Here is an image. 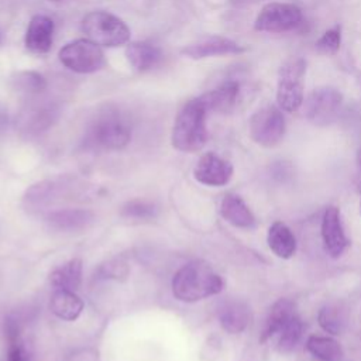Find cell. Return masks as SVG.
Masks as SVG:
<instances>
[{
    "mask_svg": "<svg viewBox=\"0 0 361 361\" xmlns=\"http://www.w3.org/2000/svg\"><path fill=\"white\" fill-rule=\"evenodd\" d=\"M267 241L271 251L282 259L293 257L296 251V238L290 228L282 221H274L269 226Z\"/></svg>",
    "mask_w": 361,
    "mask_h": 361,
    "instance_id": "ffe728a7",
    "label": "cell"
},
{
    "mask_svg": "<svg viewBox=\"0 0 361 361\" xmlns=\"http://www.w3.org/2000/svg\"><path fill=\"white\" fill-rule=\"evenodd\" d=\"M343 104V94L331 86L313 89L303 100V113L314 124L324 126L331 123Z\"/></svg>",
    "mask_w": 361,
    "mask_h": 361,
    "instance_id": "9c48e42d",
    "label": "cell"
},
{
    "mask_svg": "<svg viewBox=\"0 0 361 361\" xmlns=\"http://www.w3.org/2000/svg\"><path fill=\"white\" fill-rule=\"evenodd\" d=\"M82 281V259L72 258L56 267L49 274V282L55 289L76 290Z\"/></svg>",
    "mask_w": 361,
    "mask_h": 361,
    "instance_id": "7402d4cb",
    "label": "cell"
},
{
    "mask_svg": "<svg viewBox=\"0 0 361 361\" xmlns=\"http://www.w3.org/2000/svg\"><path fill=\"white\" fill-rule=\"evenodd\" d=\"M7 361H28V353L21 337L7 341Z\"/></svg>",
    "mask_w": 361,
    "mask_h": 361,
    "instance_id": "4dcf8cb0",
    "label": "cell"
},
{
    "mask_svg": "<svg viewBox=\"0 0 361 361\" xmlns=\"http://www.w3.org/2000/svg\"><path fill=\"white\" fill-rule=\"evenodd\" d=\"M217 316L223 330L230 334H238L244 331L251 320L248 305L238 299L224 300L219 307Z\"/></svg>",
    "mask_w": 361,
    "mask_h": 361,
    "instance_id": "2e32d148",
    "label": "cell"
},
{
    "mask_svg": "<svg viewBox=\"0 0 361 361\" xmlns=\"http://www.w3.org/2000/svg\"><path fill=\"white\" fill-rule=\"evenodd\" d=\"M51 1H61V0H51Z\"/></svg>",
    "mask_w": 361,
    "mask_h": 361,
    "instance_id": "e575fe53",
    "label": "cell"
},
{
    "mask_svg": "<svg viewBox=\"0 0 361 361\" xmlns=\"http://www.w3.org/2000/svg\"><path fill=\"white\" fill-rule=\"evenodd\" d=\"M317 320L326 333L337 336L344 330L345 313L338 305H326L319 310Z\"/></svg>",
    "mask_w": 361,
    "mask_h": 361,
    "instance_id": "d4e9b609",
    "label": "cell"
},
{
    "mask_svg": "<svg viewBox=\"0 0 361 361\" xmlns=\"http://www.w3.org/2000/svg\"><path fill=\"white\" fill-rule=\"evenodd\" d=\"M248 131L251 140L261 147L272 148L278 145L286 131L282 110L272 104L258 109L250 118Z\"/></svg>",
    "mask_w": 361,
    "mask_h": 361,
    "instance_id": "8992f818",
    "label": "cell"
},
{
    "mask_svg": "<svg viewBox=\"0 0 361 361\" xmlns=\"http://www.w3.org/2000/svg\"><path fill=\"white\" fill-rule=\"evenodd\" d=\"M221 276L204 261H190L176 271L172 279L173 296L186 303H193L217 295L223 289Z\"/></svg>",
    "mask_w": 361,
    "mask_h": 361,
    "instance_id": "6da1fadb",
    "label": "cell"
},
{
    "mask_svg": "<svg viewBox=\"0 0 361 361\" xmlns=\"http://www.w3.org/2000/svg\"><path fill=\"white\" fill-rule=\"evenodd\" d=\"M221 217L238 228H252L255 217L247 203L235 193H227L220 203Z\"/></svg>",
    "mask_w": 361,
    "mask_h": 361,
    "instance_id": "e0dca14e",
    "label": "cell"
},
{
    "mask_svg": "<svg viewBox=\"0 0 361 361\" xmlns=\"http://www.w3.org/2000/svg\"><path fill=\"white\" fill-rule=\"evenodd\" d=\"M295 313V306L290 300L279 299L278 302H275L265 319L259 341L265 343L267 340L275 337Z\"/></svg>",
    "mask_w": 361,
    "mask_h": 361,
    "instance_id": "44dd1931",
    "label": "cell"
},
{
    "mask_svg": "<svg viewBox=\"0 0 361 361\" xmlns=\"http://www.w3.org/2000/svg\"><path fill=\"white\" fill-rule=\"evenodd\" d=\"M126 56L130 65L138 71L145 72L157 66L162 58V52L158 47L144 42V41H135L130 42L126 47Z\"/></svg>",
    "mask_w": 361,
    "mask_h": 361,
    "instance_id": "ac0fdd59",
    "label": "cell"
},
{
    "mask_svg": "<svg viewBox=\"0 0 361 361\" xmlns=\"http://www.w3.org/2000/svg\"><path fill=\"white\" fill-rule=\"evenodd\" d=\"M233 165L214 152H206L197 161L193 176L206 186H224L233 178Z\"/></svg>",
    "mask_w": 361,
    "mask_h": 361,
    "instance_id": "8fae6325",
    "label": "cell"
},
{
    "mask_svg": "<svg viewBox=\"0 0 361 361\" xmlns=\"http://www.w3.org/2000/svg\"><path fill=\"white\" fill-rule=\"evenodd\" d=\"M302 21L303 14L296 4L272 1L261 8L254 28L261 32H286L299 27Z\"/></svg>",
    "mask_w": 361,
    "mask_h": 361,
    "instance_id": "ba28073f",
    "label": "cell"
},
{
    "mask_svg": "<svg viewBox=\"0 0 361 361\" xmlns=\"http://www.w3.org/2000/svg\"><path fill=\"white\" fill-rule=\"evenodd\" d=\"M357 164H358V168L361 169V147L357 151Z\"/></svg>",
    "mask_w": 361,
    "mask_h": 361,
    "instance_id": "d6a6232c",
    "label": "cell"
},
{
    "mask_svg": "<svg viewBox=\"0 0 361 361\" xmlns=\"http://www.w3.org/2000/svg\"><path fill=\"white\" fill-rule=\"evenodd\" d=\"M360 196H361V183H360ZM360 213H361V199H360Z\"/></svg>",
    "mask_w": 361,
    "mask_h": 361,
    "instance_id": "836d02e7",
    "label": "cell"
},
{
    "mask_svg": "<svg viewBox=\"0 0 361 361\" xmlns=\"http://www.w3.org/2000/svg\"><path fill=\"white\" fill-rule=\"evenodd\" d=\"M238 96H240V83L234 79H228L199 97L204 103L207 111L228 113L237 104Z\"/></svg>",
    "mask_w": 361,
    "mask_h": 361,
    "instance_id": "9a60e30c",
    "label": "cell"
},
{
    "mask_svg": "<svg viewBox=\"0 0 361 361\" xmlns=\"http://www.w3.org/2000/svg\"><path fill=\"white\" fill-rule=\"evenodd\" d=\"M341 44V27L334 25L329 30H326L322 37L316 41V49L317 52L323 55H334L340 49Z\"/></svg>",
    "mask_w": 361,
    "mask_h": 361,
    "instance_id": "83f0119b",
    "label": "cell"
},
{
    "mask_svg": "<svg viewBox=\"0 0 361 361\" xmlns=\"http://www.w3.org/2000/svg\"><path fill=\"white\" fill-rule=\"evenodd\" d=\"M131 140V126L127 117L114 107H106L90 121L86 133L87 145L97 149L116 151Z\"/></svg>",
    "mask_w": 361,
    "mask_h": 361,
    "instance_id": "3957f363",
    "label": "cell"
},
{
    "mask_svg": "<svg viewBox=\"0 0 361 361\" xmlns=\"http://www.w3.org/2000/svg\"><path fill=\"white\" fill-rule=\"evenodd\" d=\"M96 220V216L89 209H61L47 214L45 221L49 228L62 233H72L89 228Z\"/></svg>",
    "mask_w": 361,
    "mask_h": 361,
    "instance_id": "4fadbf2b",
    "label": "cell"
},
{
    "mask_svg": "<svg viewBox=\"0 0 361 361\" xmlns=\"http://www.w3.org/2000/svg\"><path fill=\"white\" fill-rule=\"evenodd\" d=\"M56 190H58V186L52 180L37 182L27 189L24 195V202L30 207L44 206L48 202H51L52 197L56 196Z\"/></svg>",
    "mask_w": 361,
    "mask_h": 361,
    "instance_id": "484cf974",
    "label": "cell"
},
{
    "mask_svg": "<svg viewBox=\"0 0 361 361\" xmlns=\"http://www.w3.org/2000/svg\"><path fill=\"white\" fill-rule=\"evenodd\" d=\"M307 351L320 361H340L343 348L337 340L327 336H310L306 340Z\"/></svg>",
    "mask_w": 361,
    "mask_h": 361,
    "instance_id": "603a6c76",
    "label": "cell"
},
{
    "mask_svg": "<svg viewBox=\"0 0 361 361\" xmlns=\"http://www.w3.org/2000/svg\"><path fill=\"white\" fill-rule=\"evenodd\" d=\"M303 334V323L300 317L295 313L289 322L283 326V329L276 334L278 336V351L279 353H290L298 343L300 341Z\"/></svg>",
    "mask_w": 361,
    "mask_h": 361,
    "instance_id": "cb8c5ba5",
    "label": "cell"
},
{
    "mask_svg": "<svg viewBox=\"0 0 361 361\" xmlns=\"http://www.w3.org/2000/svg\"><path fill=\"white\" fill-rule=\"evenodd\" d=\"M320 234L323 247L331 258H338L344 254L350 243L344 231L340 210L337 207L330 206L324 210L322 217Z\"/></svg>",
    "mask_w": 361,
    "mask_h": 361,
    "instance_id": "30bf717a",
    "label": "cell"
},
{
    "mask_svg": "<svg viewBox=\"0 0 361 361\" xmlns=\"http://www.w3.org/2000/svg\"><path fill=\"white\" fill-rule=\"evenodd\" d=\"M305 75L306 62L303 58L292 56L281 65L276 83V104L282 111L293 113L302 107Z\"/></svg>",
    "mask_w": 361,
    "mask_h": 361,
    "instance_id": "277c9868",
    "label": "cell"
},
{
    "mask_svg": "<svg viewBox=\"0 0 361 361\" xmlns=\"http://www.w3.org/2000/svg\"><path fill=\"white\" fill-rule=\"evenodd\" d=\"M16 82H17V86L27 93H39L47 87V82L44 76L32 71L18 73Z\"/></svg>",
    "mask_w": 361,
    "mask_h": 361,
    "instance_id": "f546056e",
    "label": "cell"
},
{
    "mask_svg": "<svg viewBox=\"0 0 361 361\" xmlns=\"http://www.w3.org/2000/svg\"><path fill=\"white\" fill-rule=\"evenodd\" d=\"M51 312L62 320H76L83 310V300L69 289H54L49 300Z\"/></svg>",
    "mask_w": 361,
    "mask_h": 361,
    "instance_id": "d6986e66",
    "label": "cell"
},
{
    "mask_svg": "<svg viewBox=\"0 0 361 361\" xmlns=\"http://www.w3.org/2000/svg\"><path fill=\"white\" fill-rule=\"evenodd\" d=\"M130 269L126 261L121 258H113L106 261L100 265L97 275L102 279H114V281H124L128 275Z\"/></svg>",
    "mask_w": 361,
    "mask_h": 361,
    "instance_id": "f1b7e54d",
    "label": "cell"
},
{
    "mask_svg": "<svg viewBox=\"0 0 361 361\" xmlns=\"http://www.w3.org/2000/svg\"><path fill=\"white\" fill-rule=\"evenodd\" d=\"M54 21L42 14L34 16L25 31V47L35 54H45L51 49L54 41Z\"/></svg>",
    "mask_w": 361,
    "mask_h": 361,
    "instance_id": "5bb4252c",
    "label": "cell"
},
{
    "mask_svg": "<svg viewBox=\"0 0 361 361\" xmlns=\"http://www.w3.org/2000/svg\"><path fill=\"white\" fill-rule=\"evenodd\" d=\"M245 51L234 39L226 37H206L197 42L189 44L180 49V54L190 59H203L210 56H221V55H238Z\"/></svg>",
    "mask_w": 361,
    "mask_h": 361,
    "instance_id": "7c38bea8",
    "label": "cell"
},
{
    "mask_svg": "<svg viewBox=\"0 0 361 361\" xmlns=\"http://www.w3.org/2000/svg\"><path fill=\"white\" fill-rule=\"evenodd\" d=\"M82 31L87 39L100 47H120L130 41V28L117 16L107 11H92L82 20Z\"/></svg>",
    "mask_w": 361,
    "mask_h": 361,
    "instance_id": "5b68a950",
    "label": "cell"
},
{
    "mask_svg": "<svg viewBox=\"0 0 361 361\" xmlns=\"http://www.w3.org/2000/svg\"><path fill=\"white\" fill-rule=\"evenodd\" d=\"M59 61L76 73H93L103 68L104 54L100 45L87 38H79L59 49Z\"/></svg>",
    "mask_w": 361,
    "mask_h": 361,
    "instance_id": "52a82bcc",
    "label": "cell"
},
{
    "mask_svg": "<svg viewBox=\"0 0 361 361\" xmlns=\"http://www.w3.org/2000/svg\"><path fill=\"white\" fill-rule=\"evenodd\" d=\"M121 216L126 219H135V220H152L158 216L159 209L154 202L134 199L127 202L121 207Z\"/></svg>",
    "mask_w": 361,
    "mask_h": 361,
    "instance_id": "4316f807",
    "label": "cell"
},
{
    "mask_svg": "<svg viewBox=\"0 0 361 361\" xmlns=\"http://www.w3.org/2000/svg\"><path fill=\"white\" fill-rule=\"evenodd\" d=\"M206 116L207 109L200 97L188 100L173 121L171 135L173 148L182 152L200 151L207 141Z\"/></svg>",
    "mask_w": 361,
    "mask_h": 361,
    "instance_id": "7a4b0ae2",
    "label": "cell"
},
{
    "mask_svg": "<svg viewBox=\"0 0 361 361\" xmlns=\"http://www.w3.org/2000/svg\"><path fill=\"white\" fill-rule=\"evenodd\" d=\"M231 3H234V4H237V6H244V4H250V3H252V1H255V0H230Z\"/></svg>",
    "mask_w": 361,
    "mask_h": 361,
    "instance_id": "1f68e13d",
    "label": "cell"
}]
</instances>
